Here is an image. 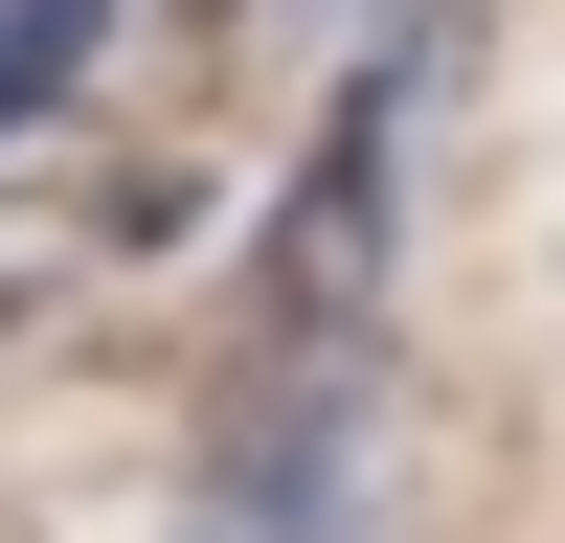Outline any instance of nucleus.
Listing matches in <instances>:
<instances>
[{
	"mask_svg": "<svg viewBox=\"0 0 565 543\" xmlns=\"http://www.w3.org/2000/svg\"><path fill=\"white\" fill-rule=\"evenodd\" d=\"M90 23H114V0H0V136L90 91Z\"/></svg>",
	"mask_w": 565,
	"mask_h": 543,
	"instance_id": "3",
	"label": "nucleus"
},
{
	"mask_svg": "<svg viewBox=\"0 0 565 543\" xmlns=\"http://www.w3.org/2000/svg\"><path fill=\"white\" fill-rule=\"evenodd\" d=\"M362 453H385V317L271 340L249 385L204 407V498H181V543H362Z\"/></svg>",
	"mask_w": 565,
	"mask_h": 543,
	"instance_id": "2",
	"label": "nucleus"
},
{
	"mask_svg": "<svg viewBox=\"0 0 565 543\" xmlns=\"http://www.w3.org/2000/svg\"><path fill=\"white\" fill-rule=\"evenodd\" d=\"M476 68V0H407L340 91H317V159H295V226H271V340H340L385 317V249H407V181H430V114Z\"/></svg>",
	"mask_w": 565,
	"mask_h": 543,
	"instance_id": "1",
	"label": "nucleus"
}]
</instances>
